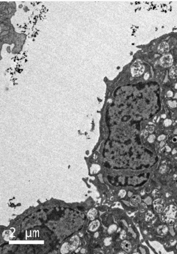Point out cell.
<instances>
[{
    "label": "cell",
    "mask_w": 177,
    "mask_h": 254,
    "mask_svg": "<svg viewBox=\"0 0 177 254\" xmlns=\"http://www.w3.org/2000/svg\"><path fill=\"white\" fill-rule=\"evenodd\" d=\"M163 219L167 224L172 226L177 219V208L173 205H170L164 210Z\"/></svg>",
    "instance_id": "1"
},
{
    "label": "cell",
    "mask_w": 177,
    "mask_h": 254,
    "mask_svg": "<svg viewBox=\"0 0 177 254\" xmlns=\"http://www.w3.org/2000/svg\"><path fill=\"white\" fill-rule=\"evenodd\" d=\"M25 39L26 37L24 34L16 33L14 40L15 47L12 51L13 54H18L22 50Z\"/></svg>",
    "instance_id": "2"
},
{
    "label": "cell",
    "mask_w": 177,
    "mask_h": 254,
    "mask_svg": "<svg viewBox=\"0 0 177 254\" xmlns=\"http://www.w3.org/2000/svg\"><path fill=\"white\" fill-rule=\"evenodd\" d=\"M131 70L133 76L138 77L143 73L144 70V66L140 61H137L132 65Z\"/></svg>",
    "instance_id": "3"
},
{
    "label": "cell",
    "mask_w": 177,
    "mask_h": 254,
    "mask_svg": "<svg viewBox=\"0 0 177 254\" xmlns=\"http://www.w3.org/2000/svg\"><path fill=\"white\" fill-rule=\"evenodd\" d=\"M154 208L156 211L158 213L163 212L165 208V201L162 199L158 198L155 200L153 202Z\"/></svg>",
    "instance_id": "4"
},
{
    "label": "cell",
    "mask_w": 177,
    "mask_h": 254,
    "mask_svg": "<svg viewBox=\"0 0 177 254\" xmlns=\"http://www.w3.org/2000/svg\"><path fill=\"white\" fill-rule=\"evenodd\" d=\"M173 61V60L171 55H165L161 58L160 64L163 67L167 68L172 66Z\"/></svg>",
    "instance_id": "5"
},
{
    "label": "cell",
    "mask_w": 177,
    "mask_h": 254,
    "mask_svg": "<svg viewBox=\"0 0 177 254\" xmlns=\"http://www.w3.org/2000/svg\"><path fill=\"white\" fill-rule=\"evenodd\" d=\"M169 50V47L168 43L165 42H163L160 43L158 47L159 53L161 55H166Z\"/></svg>",
    "instance_id": "6"
},
{
    "label": "cell",
    "mask_w": 177,
    "mask_h": 254,
    "mask_svg": "<svg viewBox=\"0 0 177 254\" xmlns=\"http://www.w3.org/2000/svg\"><path fill=\"white\" fill-rule=\"evenodd\" d=\"M141 198L138 195H135L131 197L130 200V205L133 207H136L141 204Z\"/></svg>",
    "instance_id": "7"
},
{
    "label": "cell",
    "mask_w": 177,
    "mask_h": 254,
    "mask_svg": "<svg viewBox=\"0 0 177 254\" xmlns=\"http://www.w3.org/2000/svg\"><path fill=\"white\" fill-rule=\"evenodd\" d=\"M168 231V228L165 225H162L157 228V232L161 236H164L167 234Z\"/></svg>",
    "instance_id": "8"
},
{
    "label": "cell",
    "mask_w": 177,
    "mask_h": 254,
    "mask_svg": "<svg viewBox=\"0 0 177 254\" xmlns=\"http://www.w3.org/2000/svg\"><path fill=\"white\" fill-rule=\"evenodd\" d=\"M121 247H122V249L127 252H130L131 249H132L131 243L129 242L128 241H123L121 244Z\"/></svg>",
    "instance_id": "9"
},
{
    "label": "cell",
    "mask_w": 177,
    "mask_h": 254,
    "mask_svg": "<svg viewBox=\"0 0 177 254\" xmlns=\"http://www.w3.org/2000/svg\"><path fill=\"white\" fill-rule=\"evenodd\" d=\"M169 74L170 78H177V65H174L170 68Z\"/></svg>",
    "instance_id": "10"
},
{
    "label": "cell",
    "mask_w": 177,
    "mask_h": 254,
    "mask_svg": "<svg viewBox=\"0 0 177 254\" xmlns=\"http://www.w3.org/2000/svg\"><path fill=\"white\" fill-rule=\"evenodd\" d=\"M99 223L98 221H94L92 223L90 227V229L91 230H95L97 229V228L99 227Z\"/></svg>",
    "instance_id": "11"
},
{
    "label": "cell",
    "mask_w": 177,
    "mask_h": 254,
    "mask_svg": "<svg viewBox=\"0 0 177 254\" xmlns=\"http://www.w3.org/2000/svg\"><path fill=\"white\" fill-rule=\"evenodd\" d=\"M154 215L153 214V213L151 211H148L147 213L146 214V220L147 221H150V219H152V218L154 217Z\"/></svg>",
    "instance_id": "12"
},
{
    "label": "cell",
    "mask_w": 177,
    "mask_h": 254,
    "mask_svg": "<svg viewBox=\"0 0 177 254\" xmlns=\"http://www.w3.org/2000/svg\"><path fill=\"white\" fill-rule=\"evenodd\" d=\"M147 209V206L146 204H144V203H141L139 205V210L141 213H143V212L146 211Z\"/></svg>",
    "instance_id": "13"
},
{
    "label": "cell",
    "mask_w": 177,
    "mask_h": 254,
    "mask_svg": "<svg viewBox=\"0 0 177 254\" xmlns=\"http://www.w3.org/2000/svg\"><path fill=\"white\" fill-rule=\"evenodd\" d=\"M96 214V210H93L92 211H91V213H90V215L91 219H94V216H95V215Z\"/></svg>",
    "instance_id": "14"
},
{
    "label": "cell",
    "mask_w": 177,
    "mask_h": 254,
    "mask_svg": "<svg viewBox=\"0 0 177 254\" xmlns=\"http://www.w3.org/2000/svg\"><path fill=\"white\" fill-rule=\"evenodd\" d=\"M136 141L137 143L138 144H139V145L141 144V141H140V138H139V137H138V136H137V137H136Z\"/></svg>",
    "instance_id": "15"
},
{
    "label": "cell",
    "mask_w": 177,
    "mask_h": 254,
    "mask_svg": "<svg viewBox=\"0 0 177 254\" xmlns=\"http://www.w3.org/2000/svg\"><path fill=\"white\" fill-rule=\"evenodd\" d=\"M174 228L176 231H177V220L175 221V223H174Z\"/></svg>",
    "instance_id": "16"
},
{
    "label": "cell",
    "mask_w": 177,
    "mask_h": 254,
    "mask_svg": "<svg viewBox=\"0 0 177 254\" xmlns=\"http://www.w3.org/2000/svg\"><path fill=\"white\" fill-rule=\"evenodd\" d=\"M19 239H23V237H24L23 234H22V233H21V234H20V235H19Z\"/></svg>",
    "instance_id": "17"
},
{
    "label": "cell",
    "mask_w": 177,
    "mask_h": 254,
    "mask_svg": "<svg viewBox=\"0 0 177 254\" xmlns=\"http://www.w3.org/2000/svg\"><path fill=\"white\" fill-rule=\"evenodd\" d=\"M104 165L106 167V168H110V165H109V164L107 163H106Z\"/></svg>",
    "instance_id": "18"
},
{
    "label": "cell",
    "mask_w": 177,
    "mask_h": 254,
    "mask_svg": "<svg viewBox=\"0 0 177 254\" xmlns=\"http://www.w3.org/2000/svg\"><path fill=\"white\" fill-rule=\"evenodd\" d=\"M77 208H78V209L80 210H84V208L83 207H78Z\"/></svg>",
    "instance_id": "19"
},
{
    "label": "cell",
    "mask_w": 177,
    "mask_h": 254,
    "mask_svg": "<svg viewBox=\"0 0 177 254\" xmlns=\"http://www.w3.org/2000/svg\"><path fill=\"white\" fill-rule=\"evenodd\" d=\"M176 186H177V180H176Z\"/></svg>",
    "instance_id": "20"
}]
</instances>
